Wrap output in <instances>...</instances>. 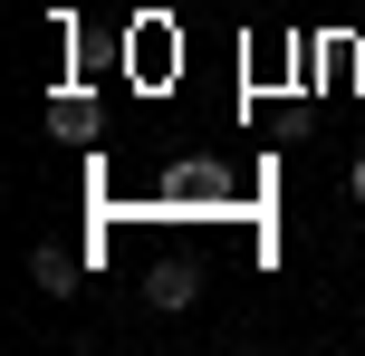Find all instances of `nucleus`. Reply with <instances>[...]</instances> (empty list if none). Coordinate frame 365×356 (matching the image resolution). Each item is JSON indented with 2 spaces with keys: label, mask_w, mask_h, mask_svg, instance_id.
I'll return each mask as SVG.
<instances>
[{
  "label": "nucleus",
  "mask_w": 365,
  "mask_h": 356,
  "mask_svg": "<svg viewBox=\"0 0 365 356\" xmlns=\"http://www.w3.org/2000/svg\"><path fill=\"white\" fill-rule=\"evenodd\" d=\"M192 289H202V270H192V260H164V270L145 280V299H154V308L173 318V308H192Z\"/></svg>",
  "instance_id": "f257e3e1"
},
{
  "label": "nucleus",
  "mask_w": 365,
  "mask_h": 356,
  "mask_svg": "<svg viewBox=\"0 0 365 356\" xmlns=\"http://www.w3.org/2000/svg\"><path fill=\"white\" fill-rule=\"evenodd\" d=\"M48 126H58V135H96V96H87V87L48 96Z\"/></svg>",
  "instance_id": "f03ea898"
},
{
  "label": "nucleus",
  "mask_w": 365,
  "mask_h": 356,
  "mask_svg": "<svg viewBox=\"0 0 365 356\" xmlns=\"http://www.w3.org/2000/svg\"><path fill=\"white\" fill-rule=\"evenodd\" d=\"M346 183H356V203H365V154H356V173H346Z\"/></svg>",
  "instance_id": "20e7f679"
},
{
  "label": "nucleus",
  "mask_w": 365,
  "mask_h": 356,
  "mask_svg": "<svg viewBox=\"0 0 365 356\" xmlns=\"http://www.w3.org/2000/svg\"><path fill=\"white\" fill-rule=\"evenodd\" d=\"M29 270H38V289H58V299L77 289V260H68L58 241H38V250H29Z\"/></svg>",
  "instance_id": "7ed1b4c3"
}]
</instances>
